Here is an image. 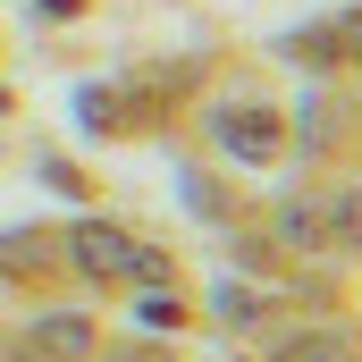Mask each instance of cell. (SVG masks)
Masks as SVG:
<instances>
[{
    "label": "cell",
    "instance_id": "6da1fadb",
    "mask_svg": "<svg viewBox=\"0 0 362 362\" xmlns=\"http://www.w3.org/2000/svg\"><path fill=\"white\" fill-rule=\"evenodd\" d=\"M25 354H34V362H85L93 354V320H76V312H42V320L25 329Z\"/></svg>",
    "mask_w": 362,
    "mask_h": 362
},
{
    "label": "cell",
    "instance_id": "7a4b0ae2",
    "mask_svg": "<svg viewBox=\"0 0 362 362\" xmlns=\"http://www.w3.org/2000/svg\"><path fill=\"white\" fill-rule=\"evenodd\" d=\"M68 245H76V270L85 278H135V245L118 228H76Z\"/></svg>",
    "mask_w": 362,
    "mask_h": 362
},
{
    "label": "cell",
    "instance_id": "3957f363",
    "mask_svg": "<svg viewBox=\"0 0 362 362\" xmlns=\"http://www.w3.org/2000/svg\"><path fill=\"white\" fill-rule=\"evenodd\" d=\"M0 270H51V245L42 236H0Z\"/></svg>",
    "mask_w": 362,
    "mask_h": 362
},
{
    "label": "cell",
    "instance_id": "277c9868",
    "mask_svg": "<svg viewBox=\"0 0 362 362\" xmlns=\"http://www.w3.org/2000/svg\"><path fill=\"white\" fill-rule=\"evenodd\" d=\"M0 362H8V354H0Z\"/></svg>",
    "mask_w": 362,
    "mask_h": 362
}]
</instances>
